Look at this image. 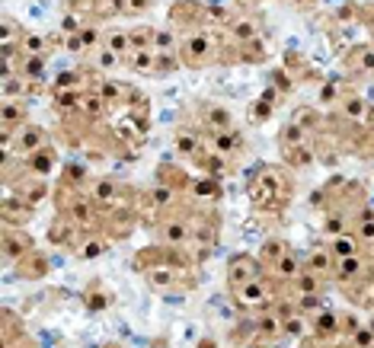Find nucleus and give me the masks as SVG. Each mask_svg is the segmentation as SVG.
Wrapping results in <instances>:
<instances>
[{
    "label": "nucleus",
    "instance_id": "nucleus-10",
    "mask_svg": "<svg viewBox=\"0 0 374 348\" xmlns=\"http://www.w3.org/2000/svg\"><path fill=\"white\" fill-rule=\"evenodd\" d=\"M304 268L314 272V275H320V278H329V272H333V253H327V249H314V253L304 259Z\"/></svg>",
    "mask_w": 374,
    "mask_h": 348
},
{
    "label": "nucleus",
    "instance_id": "nucleus-15",
    "mask_svg": "<svg viewBox=\"0 0 374 348\" xmlns=\"http://www.w3.org/2000/svg\"><path fill=\"white\" fill-rule=\"evenodd\" d=\"M339 106H342V115H346L349 121H365L368 102L362 100V96H342V100H339Z\"/></svg>",
    "mask_w": 374,
    "mask_h": 348
},
{
    "label": "nucleus",
    "instance_id": "nucleus-11",
    "mask_svg": "<svg viewBox=\"0 0 374 348\" xmlns=\"http://www.w3.org/2000/svg\"><path fill=\"white\" fill-rule=\"evenodd\" d=\"M103 45L113 48L115 55H122V58H128L131 51H135V45H131V32H125V29H109Z\"/></svg>",
    "mask_w": 374,
    "mask_h": 348
},
{
    "label": "nucleus",
    "instance_id": "nucleus-21",
    "mask_svg": "<svg viewBox=\"0 0 374 348\" xmlns=\"http://www.w3.org/2000/svg\"><path fill=\"white\" fill-rule=\"evenodd\" d=\"M51 166H55V150H51V147H42L38 154L29 156V170L38 173V176H48L51 173Z\"/></svg>",
    "mask_w": 374,
    "mask_h": 348
},
{
    "label": "nucleus",
    "instance_id": "nucleus-2",
    "mask_svg": "<svg viewBox=\"0 0 374 348\" xmlns=\"http://www.w3.org/2000/svg\"><path fill=\"white\" fill-rule=\"evenodd\" d=\"M234 297L244 303L246 310H269L272 307V284L266 278H256V281H246L240 288H234Z\"/></svg>",
    "mask_w": 374,
    "mask_h": 348
},
{
    "label": "nucleus",
    "instance_id": "nucleus-30",
    "mask_svg": "<svg viewBox=\"0 0 374 348\" xmlns=\"http://www.w3.org/2000/svg\"><path fill=\"white\" fill-rule=\"evenodd\" d=\"M281 147H301L304 144V125H298V121H291V125H285V131H281Z\"/></svg>",
    "mask_w": 374,
    "mask_h": 348
},
{
    "label": "nucleus",
    "instance_id": "nucleus-16",
    "mask_svg": "<svg viewBox=\"0 0 374 348\" xmlns=\"http://www.w3.org/2000/svg\"><path fill=\"white\" fill-rule=\"evenodd\" d=\"M362 272H365V262H362V256H346V259H336V275L342 278V281H352V278H362Z\"/></svg>",
    "mask_w": 374,
    "mask_h": 348
},
{
    "label": "nucleus",
    "instance_id": "nucleus-26",
    "mask_svg": "<svg viewBox=\"0 0 374 348\" xmlns=\"http://www.w3.org/2000/svg\"><path fill=\"white\" fill-rule=\"evenodd\" d=\"M80 109H84L90 119H103L106 115V100L100 96V93H84V96H80Z\"/></svg>",
    "mask_w": 374,
    "mask_h": 348
},
{
    "label": "nucleus",
    "instance_id": "nucleus-32",
    "mask_svg": "<svg viewBox=\"0 0 374 348\" xmlns=\"http://www.w3.org/2000/svg\"><path fill=\"white\" fill-rule=\"evenodd\" d=\"M93 13L100 19L119 16V13H122V0H93Z\"/></svg>",
    "mask_w": 374,
    "mask_h": 348
},
{
    "label": "nucleus",
    "instance_id": "nucleus-51",
    "mask_svg": "<svg viewBox=\"0 0 374 348\" xmlns=\"http://www.w3.org/2000/svg\"><path fill=\"white\" fill-rule=\"evenodd\" d=\"M368 329H371V332H374V316H371V320H368Z\"/></svg>",
    "mask_w": 374,
    "mask_h": 348
},
{
    "label": "nucleus",
    "instance_id": "nucleus-34",
    "mask_svg": "<svg viewBox=\"0 0 374 348\" xmlns=\"http://www.w3.org/2000/svg\"><path fill=\"white\" fill-rule=\"evenodd\" d=\"M154 38H157V32H154V29L141 26V29H135V32H131V45H135V48H154Z\"/></svg>",
    "mask_w": 374,
    "mask_h": 348
},
{
    "label": "nucleus",
    "instance_id": "nucleus-23",
    "mask_svg": "<svg viewBox=\"0 0 374 348\" xmlns=\"http://www.w3.org/2000/svg\"><path fill=\"white\" fill-rule=\"evenodd\" d=\"M23 249H29V237L26 233H13V227H7V233H3V253H7V259L23 256Z\"/></svg>",
    "mask_w": 374,
    "mask_h": 348
},
{
    "label": "nucleus",
    "instance_id": "nucleus-50",
    "mask_svg": "<svg viewBox=\"0 0 374 348\" xmlns=\"http://www.w3.org/2000/svg\"><path fill=\"white\" fill-rule=\"evenodd\" d=\"M320 96H323V100H336V86H323V93H320Z\"/></svg>",
    "mask_w": 374,
    "mask_h": 348
},
{
    "label": "nucleus",
    "instance_id": "nucleus-7",
    "mask_svg": "<svg viewBox=\"0 0 374 348\" xmlns=\"http://www.w3.org/2000/svg\"><path fill=\"white\" fill-rule=\"evenodd\" d=\"M202 119H205V125L211 131H231L234 128V119H231V112H227L224 106H205V109H202Z\"/></svg>",
    "mask_w": 374,
    "mask_h": 348
},
{
    "label": "nucleus",
    "instance_id": "nucleus-12",
    "mask_svg": "<svg viewBox=\"0 0 374 348\" xmlns=\"http://www.w3.org/2000/svg\"><path fill=\"white\" fill-rule=\"evenodd\" d=\"M339 326H342V320H339L336 313L320 310V313H317V323H314V329H317L314 336H317L320 342H323V339H333V336L339 332Z\"/></svg>",
    "mask_w": 374,
    "mask_h": 348
},
{
    "label": "nucleus",
    "instance_id": "nucleus-8",
    "mask_svg": "<svg viewBox=\"0 0 374 348\" xmlns=\"http://www.w3.org/2000/svg\"><path fill=\"white\" fill-rule=\"evenodd\" d=\"M42 147H48L45 144V131L42 128H19V154H26V156H32V154H38Z\"/></svg>",
    "mask_w": 374,
    "mask_h": 348
},
{
    "label": "nucleus",
    "instance_id": "nucleus-46",
    "mask_svg": "<svg viewBox=\"0 0 374 348\" xmlns=\"http://www.w3.org/2000/svg\"><path fill=\"white\" fill-rule=\"evenodd\" d=\"M65 48L67 51H74V55H80V51H86V42H84V36L77 32V36H67L65 38Z\"/></svg>",
    "mask_w": 374,
    "mask_h": 348
},
{
    "label": "nucleus",
    "instance_id": "nucleus-38",
    "mask_svg": "<svg viewBox=\"0 0 374 348\" xmlns=\"http://www.w3.org/2000/svg\"><path fill=\"white\" fill-rule=\"evenodd\" d=\"M327 237H342V233H349V227H346V218H342V214H333V218H327Z\"/></svg>",
    "mask_w": 374,
    "mask_h": 348
},
{
    "label": "nucleus",
    "instance_id": "nucleus-33",
    "mask_svg": "<svg viewBox=\"0 0 374 348\" xmlns=\"http://www.w3.org/2000/svg\"><path fill=\"white\" fill-rule=\"evenodd\" d=\"M285 160L288 163H294V166H304V163H310L314 160V154H310V147H285Z\"/></svg>",
    "mask_w": 374,
    "mask_h": 348
},
{
    "label": "nucleus",
    "instance_id": "nucleus-19",
    "mask_svg": "<svg viewBox=\"0 0 374 348\" xmlns=\"http://www.w3.org/2000/svg\"><path fill=\"white\" fill-rule=\"evenodd\" d=\"M93 205H119V185L109 179L93 183Z\"/></svg>",
    "mask_w": 374,
    "mask_h": 348
},
{
    "label": "nucleus",
    "instance_id": "nucleus-40",
    "mask_svg": "<svg viewBox=\"0 0 374 348\" xmlns=\"http://www.w3.org/2000/svg\"><path fill=\"white\" fill-rule=\"evenodd\" d=\"M192 192H196L198 198H215V195H218V183H215V179H198V183H192Z\"/></svg>",
    "mask_w": 374,
    "mask_h": 348
},
{
    "label": "nucleus",
    "instance_id": "nucleus-22",
    "mask_svg": "<svg viewBox=\"0 0 374 348\" xmlns=\"http://www.w3.org/2000/svg\"><path fill=\"white\" fill-rule=\"evenodd\" d=\"M285 253H291L281 240H266L259 249V262H266V266H279V259L285 256Z\"/></svg>",
    "mask_w": 374,
    "mask_h": 348
},
{
    "label": "nucleus",
    "instance_id": "nucleus-35",
    "mask_svg": "<svg viewBox=\"0 0 374 348\" xmlns=\"http://www.w3.org/2000/svg\"><path fill=\"white\" fill-rule=\"evenodd\" d=\"M173 198H176V192H173L170 185H157V189L150 192V202L157 205V208H170V205H173Z\"/></svg>",
    "mask_w": 374,
    "mask_h": 348
},
{
    "label": "nucleus",
    "instance_id": "nucleus-41",
    "mask_svg": "<svg viewBox=\"0 0 374 348\" xmlns=\"http://www.w3.org/2000/svg\"><path fill=\"white\" fill-rule=\"evenodd\" d=\"M307 329H310V323L301 320L298 313H294V316H285V332H291V336H304Z\"/></svg>",
    "mask_w": 374,
    "mask_h": 348
},
{
    "label": "nucleus",
    "instance_id": "nucleus-42",
    "mask_svg": "<svg viewBox=\"0 0 374 348\" xmlns=\"http://www.w3.org/2000/svg\"><path fill=\"white\" fill-rule=\"evenodd\" d=\"M355 65L365 73H374V48H358L355 51Z\"/></svg>",
    "mask_w": 374,
    "mask_h": 348
},
{
    "label": "nucleus",
    "instance_id": "nucleus-36",
    "mask_svg": "<svg viewBox=\"0 0 374 348\" xmlns=\"http://www.w3.org/2000/svg\"><path fill=\"white\" fill-rule=\"evenodd\" d=\"M320 294H298V313H320Z\"/></svg>",
    "mask_w": 374,
    "mask_h": 348
},
{
    "label": "nucleus",
    "instance_id": "nucleus-29",
    "mask_svg": "<svg viewBox=\"0 0 374 348\" xmlns=\"http://www.w3.org/2000/svg\"><path fill=\"white\" fill-rule=\"evenodd\" d=\"M119 61H122V55H115L113 48H106V45H100V48L93 51V65L100 67V71H113Z\"/></svg>",
    "mask_w": 374,
    "mask_h": 348
},
{
    "label": "nucleus",
    "instance_id": "nucleus-24",
    "mask_svg": "<svg viewBox=\"0 0 374 348\" xmlns=\"http://www.w3.org/2000/svg\"><path fill=\"white\" fill-rule=\"evenodd\" d=\"M272 268H275V275L285 278V281H294V278L301 275V262L294 253H285V256L279 259V266H272Z\"/></svg>",
    "mask_w": 374,
    "mask_h": 348
},
{
    "label": "nucleus",
    "instance_id": "nucleus-25",
    "mask_svg": "<svg viewBox=\"0 0 374 348\" xmlns=\"http://www.w3.org/2000/svg\"><path fill=\"white\" fill-rule=\"evenodd\" d=\"M291 284H294V291L298 294H320V288H323L320 275H314V272H307V268H301V275Z\"/></svg>",
    "mask_w": 374,
    "mask_h": 348
},
{
    "label": "nucleus",
    "instance_id": "nucleus-28",
    "mask_svg": "<svg viewBox=\"0 0 374 348\" xmlns=\"http://www.w3.org/2000/svg\"><path fill=\"white\" fill-rule=\"evenodd\" d=\"M96 93H100L106 102H125V93L128 90H125L122 83H115V80H100V90Z\"/></svg>",
    "mask_w": 374,
    "mask_h": 348
},
{
    "label": "nucleus",
    "instance_id": "nucleus-43",
    "mask_svg": "<svg viewBox=\"0 0 374 348\" xmlns=\"http://www.w3.org/2000/svg\"><path fill=\"white\" fill-rule=\"evenodd\" d=\"M358 240L374 243V214H365V218H362V224H358Z\"/></svg>",
    "mask_w": 374,
    "mask_h": 348
},
{
    "label": "nucleus",
    "instance_id": "nucleus-6",
    "mask_svg": "<svg viewBox=\"0 0 374 348\" xmlns=\"http://www.w3.org/2000/svg\"><path fill=\"white\" fill-rule=\"evenodd\" d=\"M115 135L122 141H128V144H141L144 135H148V121L138 119V115H125V119L115 121Z\"/></svg>",
    "mask_w": 374,
    "mask_h": 348
},
{
    "label": "nucleus",
    "instance_id": "nucleus-37",
    "mask_svg": "<svg viewBox=\"0 0 374 348\" xmlns=\"http://www.w3.org/2000/svg\"><path fill=\"white\" fill-rule=\"evenodd\" d=\"M106 249H109L106 240H86L84 246H80V256H84V259H96V256H103Z\"/></svg>",
    "mask_w": 374,
    "mask_h": 348
},
{
    "label": "nucleus",
    "instance_id": "nucleus-13",
    "mask_svg": "<svg viewBox=\"0 0 374 348\" xmlns=\"http://www.w3.org/2000/svg\"><path fill=\"white\" fill-rule=\"evenodd\" d=\"M189 237H192V227H189L186 220H170L167 227H163V240H167L170 246H186Z\"/></svg>",
    "mask_w": 374,
    "mask_h": 348
},
{
    "label": "nucleus",
    "instance_id": "nucleus-20",
    "mask_svg": "<svg viewBox=\"0 0 374 348\" xmlns=\"http://www.w3.org/2000/svg\"><path fill=\"white\" fill-rule=\"evenodd\" d=\"M329 253H333V259L358 256V240L352 237V233H342V237H336L333 243H329Z\"/></svg>",
    "mask_w": 374,
    "mask_h": 348
},
{
    "label": "nucleus",
    "instance_id": "nucleus-14",
    "mask_svg": "<svg viewBox=\"0 0 374 348\" xmlns=\"http://www.w3.org/2000/svg\"><path fill=\"white\" fill-rule=\"evenodd\" d=\"M173 147H176L179 154L192 156V154H198V150H202V141H198V135H196V131L179 128L176 135H173Z\"/></svg>",
    "mask_w": 374,
    "mask_h": 348
},
{
    "label": "nucleus",
    "instance_id": "nucleus-44",
    "mask_svg": "<svg viewBox=\"0 0 374 348\" xmlns=\"http://www.w3.org/2000/svg\"><path fill=\"white\" fill-rule=\"evenodd\" d=\"M61 32H65V36H77V32H84L80 16H71V13H67V16L61 19Z\"/></svg>",
    "mask_w": 374,
    "mask_h": 348
},
{
    "label": "nucleus",
    "instance_id": "nucleus-53",
    "mask_svg": "<svg viewBox=\"0 0 374 348\" xmlns=\"http://www.w3.org/2000/svg\"><path fill=\"white\" fill-rule=\"evenodd\" d=\"M109 348H115V345H109Z\"/></svg>",
    "mask_w": 374,
    "mask_h": 348
},
{
    "label": "nucleus",
    "instance_id": "nucleus-52",
    "mask_svg": "<svg viewBox=\"0 0 374 348\" xmlns=\"http://www.w3.org/2000/svg\"><path fill=\"white\" fill-rule=\"evenodd\" d=\"M371 36H374V23H371Z\"/></svg>",
    "mask_w": 374,
    "mask_h": 348
},
{
    "label": "nucleus",
    "instance_id": "nucleus-31",
    "mask_svg": "<svg viewBox=\"0 0 374 348\" xmlns=\"http://www.w3.org/2000/svg\"><path fill=\"white\" fill-rule=\"evenodd\" d=\"M231 36L237 38V42H253L256 38V26H253L250 19H237V23H231Z\"/></svg>",
    "mask_w": 374,
    "mask_h": 348
},
{
    "label": "nucleus",
    "instance_id": "nucleus-27",
    "mask_svg": "<svg viewBox=\"0 0 374 348\" xmlns=\"http://www.w3.org/2000/svg\"><path fill=\"white\" fill-rule=\"evenodd\" d=\"M285 329V316H279V313H266L259 320V336H266V339H272V336H279V332Z\"/></svg>",
    "mask_w": 374,
    "mask_h": 348
},
{
    "label": "nucleus",
    "instance_id": "nucleus-4",
    "mask_svg": "<svg viewBox=\"0 0 374 348\" xmlns=\"http://www.w3.org/2000/svg\"><path fill=\"white\" fill-rule=\"evenodd\" d=\"M183 55H186V65H192V67L211 65V61H215V55H218V42L208 36V32H196V36L186 38Z\"/></svg>",
    "mask_w": 374,
    "mask_h": 348
},
{
    "label": "nucleus",
    "instance_id": "nucleus-48",
    "mask_svg": "<svg viewBox=\"0 0 374 348\" xmlns=\"http://www.w3.org/2000/svg\"><path fill=\"white\" fill-rule=\"evenodd\" d=\"M80 36H84L86 48H96V42H100V32H96V29H84V32H80Z\"/></svg>",
    "mask_w": 374,
    "mask_h": 348
},
{
    "label": "nucleus",
    "instance_id": "nucleus-3",
    "mask_svg": "<svg viewBox=\"0 0 374 348\" xmlns=\"http://www.w3.org/2000/svg\"><path fill=\"white\" fill-rule=\"evenodd\" d=\"M227 281H231V288H240V284L246 281H256V278H262V266L259 259H253L250 253H237V256L227 259Z\"/></svg>",
    "mask_w": 374,
    "mask_h": 348
},
{
    "label": "nucleus",
    "instance_id": "nucleus-49",
    "mask_svg": "<svg viewBox=\"0 0 374 348\" xmlns=\"http://www.w3.org/2000/svg\"><path fill=\"white\" fill-rule=\"evenodd\" d=\"M301 348H323V342H320L317 336H310V339H304V342H301Z\"/></svg>",
    "mask_w": 374,
    "mask_h": 348
},
{
    "label": "nucleus",
    "instance_id": "nucleus-39",
    "mask_svg": "<svg viewBox=\"0 0 374 348\" xmlns=\"http://www.w3.org/2000/svg\"><path fill=\"white\" fill-rule=\"evenodd\" d=\"M154 51H157V55H173V51H176L173 36H170V32H157V38H154Z\"/></svg>",
    "mask_w": 374,
    "mask_h": 348
},
{
    "label": "nucleus",
    "instance_id": "nucleus-5",
    "mask_svg": "<svg viewBox=\"0 0 374 348\" xmlns=\"http://www.w3.org/2000/svg\"><path fill=\"white\" fill-rule=\"evenodd\" d=\"M144 278H148V284L154 291H173L179 272L173 266H167V262H157V266H150L148 272H144Z\"/></svg>",
    "mask_w": 374,
    "mask_h": 348
},
{
    "label": "nucleus",
    "instance_id": "nucleus-1",
    "mask_svg": "<svg viewBox=\"0 0 374 348\" xmlns=\"http://www.w3.org/2000/svg\"><path fill=\"white\" fill-rule=\"evenodd\" d=\"M250 198L256 208H281V205L288 202V185L279 179V173L262 170L250 183Z\"/></svg>",
    "mask_w": 374,
    "mask_h": 348
},
{
    "label": "nucleus",
    "instance_id": "nucleus-47",
    "mask_svg": "<svg viewBox=\"0 0 374 348\" xmlns=\"http://www.w3.org/2000/svg\"><path fill=\"white\" fill-rule=\"evenodd\" d=\"M86 301H90V303H86V307H90V310H106V307H109V297H106L103 291L96 294V288H93V294H90V297H86Z\"/></svg>",
    "mask_w": 374,
    "mask_h": 348
},
{
    "label": "nucleus",
    "instance_id": "nucleus-17",
    "mask_svg": "<svg viewBox=\"0 0 374 348\" xmlns=\"http://www.w3.org/2000/svg\"><path fill=\"white\" fill-rule=\"evenodd\" d=\"M125 65L135 67V71H150V67H157V51H154V48H135V51L125 58Z\"/></svg>",
    "mask_w": 374,
    "mask_h": 348
},
{
    "label": "nucleus",
    "instance_id": "nucleus-18",
    "mask_svg": "<svg viewBox=\"0 0 374 348\" xmlns=\"http://www.w3.org/2000/svg\"><path fill=\"white\" fill-rule=\"evenodd\" d=\"M19 51H23V55H32V58H45L51 48H48V38L45 36H36V32H32V36L19 38Z\"/></svg>",
    "mask_w": 374,
    "mask_h": 348
},
{
    "label": "nucleus",
    "instance_id": "nucleus-45",
    "mask_svg": "<svg viewBox=\"0 0 374 348\" xmlns=\"http://www.w3.org/2000/svg\"><path fill=\"white\" fill-rule=\"evenodd\" d=\"M352 339H355V348H371L374 345V332L368 329V326H358Z\"/></svg>",
    "mask_w": 374,
    "mask_h": 348
},
{
    "label": "nucleus",
    "instance_id": "nucleus-9",
    "mask_svg": "<svg viewBox=\"0 0 374 348\" xmlns=\"http://www.w3.org/2000/svg\"><path fill=\"white\" fill-rule=\"evenodd\" d=\"M211 147H215L218 156H231L240 150V135L234 128L231 131H211Z\"/></svg>",
    "mask_w": 374,
    "mask_h": 348
}]
</instances>
